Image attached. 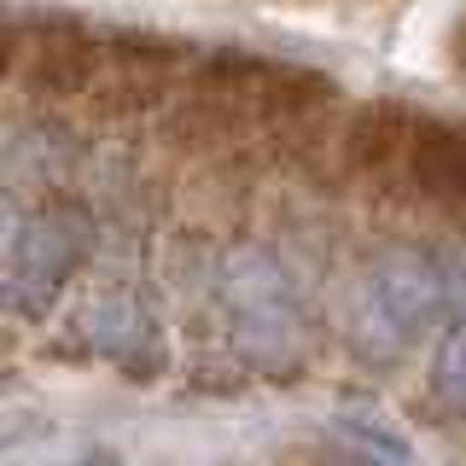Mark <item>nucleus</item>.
<instances>
[{
    "label": "nucleus",
    "mask_w": 466,
    "mask_h": 466,
    "mask_svg": "<svg viewBox=\"0 0 466 466\" xmlns=\"http://www.w3.org/2000/svg\"><path fill=\"white\" fill-rule=\"evenodd\" d=\"M368 315L379 320L390 344L420 339L443 309V262L414 251V245H397L368 268Z\"/></svg>",
    "instance_id": "obj_2"
},
{
    "label": "nucleus",
    "mask_w": 466,
    "mask_h": 466,
    "mask_svg": "<svg viewBox=\"0 0 466 466\" xmlns=\"http://www.w3.org/2000/svg\"><path fill=\"white\" fill-rule=\"evenodd\" d=\"M356 466H385V461H356Z\"/></svg>",
    "instance_id": "obj_9"
},
{
    "label": "nucleus",
    "mask_w": 466,
    "mask_h": 466,
    "mask_svg": "<svg viewBox=\"0 0 466 466\" xmlns=\"http://www.w3.org/2000/svg\"><path fill=\"white\" fill-rule=\"evenodd\" d=\"M222 286L233 315H239V332L251 344L286 350L298 339V291H291V274L268 251H233L222 262Z\"/></svg>",
    "instance_id": "obj_3"
},
{
    "label": "nucleus",
    "mask_w": 466,
    "mask_h": 466,
    "mask_svg": "<svg viewBox=\"0 0 466 466\" xmlns=\"http://www.w3.org/2000/svg\"><path fill=\"white\" fill-rule=\"evenodd\" d=\"M82 262V228L65 210H41L12 222L6 239V303L18 315H41Z\"/></svg>",
    "instance_id": "obj_1"
},
{
    "label": "nucleus",
    "mask_w": 466,
    "mask_h": 466,
    "mask_svg": "<svg viewBox=\"0 0 466 466\" xmlns=\"http://www.w3.org/2000/svg\"><path fill=\"white\" fill-rule=\"evenodd\" d=\"M76 339L94 356L116 361V368H140V361L164 356V332H157L152 309L123 286H99L94 298L76 309Z\"/></svg>",
    "instance_id": "obj_4"
},
{
    "label": "nucleus",
    "mask_w": 466,
    "mask_h": 466,
    "mask_svg": "<svg viewBox=\"0 0 466 466\" xmlns=\"http://www.w3.org/2000/svg\"><path fill=\"white\" fill-rule=\"evenodd\" d=\"M339 431H344L356 449H368L373 461H385V466H408V437H402L397 426H385L379 414H368V408H350V414L339 420Z\"/></svg>",
    "instance_id": "obj_5"
},
{
    "label": "nucleus",
    "mask_w": 466,
    "mask_h": 466,
    "mask_svg": "<svg viewBox=\"0 0 466 466\" xmlns=\"http://www.w3.org/2000/svg\"><path fill=\"white\" fill-rule=\"evenodd\" d=\"M431 397L443 408H466V327H455L431 356Z\"/></svg>",
    "instance_id": "obj_6"
},
{
    "label": "nucleus",
    "mask_w": 466,
    "mask_h": 466,
    "mask_svg": "<svg viewBox=\"0 0 466 466\" xmlns=\"http://www.w3.org/2000/svg\"><path fill=\"white\" fill-rule=\"evenodd\" d=\"M443 309L455 315V327H466V245L443 257Z\"/></svg>",
    "instance_id": "obj_7"
},
{
    "label": "nucleus",
    "mask_w": 466,
    "mask_h": 466,
    "mask_svg": "<svg viewBox=\"0 0 466 466\" xmlns=\"http://www.w3.org/2000/svg\"><path fill=\"white\" fill-rule=\"evenodd\" d=\"M70 466H123V461H116V455H106V449H87V455H76Z\"/></svg>",
    "instance_id": "obj_8"
}]
</instances>
